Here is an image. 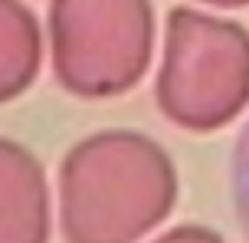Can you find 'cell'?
<instances>
[{"label":"cell","mask_w":249,"mask_h":243,"mask_svg":"<svg viewBox=\"0 0 249 243\" xmlns=\"http://www.w3.org/2000/svg\"><path fill=\"white\" fill-rule=\"evenodd\" d=\"M230 187H233V210L243 233L249 240V122L239 131V141L233 148V171H230Z\"/></svg>","instance_id":"obj_1"}]
</instances>
